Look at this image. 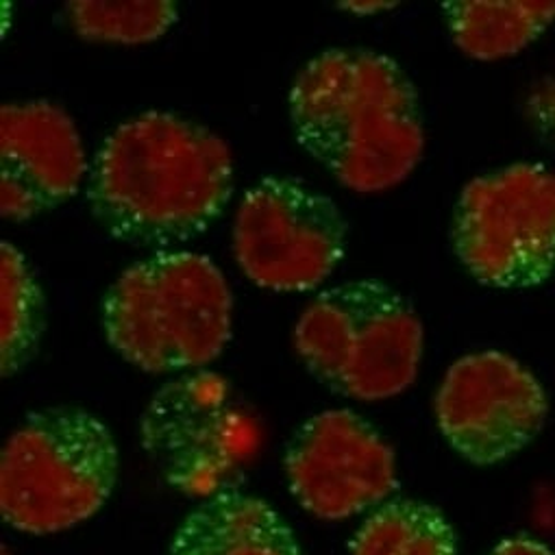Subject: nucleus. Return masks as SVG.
<instances>
[{"mask_svg": "<svg viewBox=\"0 0 555 555\" xmlns=\"http://www.w3.org/2000/svg\"><path fill=\"white\" fill-rule=\"evenodd\" d=\"M3 555H12V553H10V546H8V544L3 546Z\"/></svg>", "mask_w": 555, "mask_h": 555, "instance_id": "6ab92c4d", "label": "nucleus"}, {"mask_svg": "<svg viewBox=\"0 0 555 555\" xmlns=\"http://www.w3.org/2000/svg\"><path fill=\"white\" fill-rule=\"evenodd\" d=\"M455 47L479 62H496L525 51L555 23V3L451 0L442 5Z\"/></svg>", "mask_w": 555, "mask_h": 555, "instance_id": "ddd939ff", "label": "nucleus"}, {"mask_svg": "<svg viewBox=\"0 0 555 555\" xmlns=\"http://www.w3.org/2000/svg\"><path fill=\"white\" fill-rule=\"evenodd\" d=\"M88 170L73 118L47 101L0 112V211L29 220L70 201Z\"/></svg>", "mask_w": 555, "mask_h": 555, "instance_id": "9b49d317", "label": "nucleus"}, {"mask_svg": "<svg viewBox=\"0 0 555 555\" xmlns=\"http://www.w3.org/2000/svg\"><path fill=\"white\" fill-rule=\"evenodd\" d=\"M233 299L220 268L188 250H159L129 266L101 308L112 349L146 373L214 362L231 338Z\"/></svg>", "mask_w": 555, "mask_h": 555, "instance_id": "7ed1b4c3", "label": "nucleus"}, {"mask_svg": "<svg viewBox=\"0 0 555 555\" xmlns=\"http://www.w3.org/2000/svg\"><path fill=\"white\" fill-rule=\"evenodd\" d=\"M488 555H555L551 546L527 535H514L499 542Z\"/></svg>", "mask_w": 555, "mask_h": 555, "instance_id": "f3484780", "label": "nucleus"}, {"mask_svg": "<svg viewBox=\"0 0 555 555\" xmlns=\"http://www.w3.org/2000/svg\"><path fill=\"white\" fill-rule=\"evenodd\" d=\"M140 438L166 483L194 499L237 490L261 447L248 405L209 371L162 386L142 414Z\"/></svg>", "mask_w": 555, "mask_h": 555, "instance_id": "423d86ee", "label": "nucleus"}, {"mask_svg": "<svg viewBox=\"0 0 555 555\" xmlns=\"http://www.w3.org/2000/svg\"><path fill=\"white\" fill-rule=\"evenodd\" d=\"M0 280H3L0 369L3 377H12L38 356L47 332V297L27 257L10 242H3L0 248Z\"/></svg>", "mask_w": 555, "mask_h": 555, "instance_id": "2eb2a0df", "label": "nucleus"}, {"mask_svg": "<svg viewBox=\"0 0 555 555\" xmlns=\"http://www.w3.org/2000/svg\"><path fill=\"white\" fill-rule=\"evenodd\" d=\"M291 122L299 144L360 194L397 188L425 151L414 83L395 60L366 49L308 62L291 90Z\"/></svg>", "mask_w": 555, "mask_h": 555, "instance_id": "f03ea898", "label": "nucleus"}, {"mask_svg": "<svg viewBox=\"0 0 555 555\" xmlns=\"http://www.w3.org/2000/svg\"><path fill=\"white\" fill-rule=\"evenodd\" d=\"M233 194V159L214 131L149 112L120 125L90 168L99 224L133 246L166 248L205 233Z\"/></svg>", "mask_w": 555, "mask_h": 555, "instance_id": "f257e3e1", "label": "nucleus"}, {"mask_svg": "<svg viewBox=\"0 0 555 555\" xmlns=\"http://www.w3.org/2000/svg\"><path fill=\"white\" fill-rule=\"evenodd\" d=\"M120 455L109 427L79 408L27 416L0 457L3 520L31 535L92 518L118 483Z\"/></svg>", "mask_w": 555, "mask_h": 555, "instance_id": "20e7f679", "label": "nucleus"}, {"mask_svg": "<svg viewBox=\"0 0 555 555\" xmlns=\"http://www.w3.org/2000/svg\"><path fill=\"white\" fill-rule=\"evenodd\" d=\"M349 551L351 555H457V538L438 507L392 499L360 525Z\"/></svg>", "mask_w": 555, "mask_h": 555, "instance_id": "4468645a", "label": "nucleus"}, {"mask_svg": "<svg viewBox=\"0 0 555 555\" xmlns=\"http://www.w3.org/2000/svg\"><path fill=\"white\" fill-rule=\"evenodd\" d=\"M338 205L301 179L266 177L242 198L233 224L235 261L272 293L319 288L347 255Z\"/></svg>", "mask_w": 555, "mask_h": 555, "instance_id": "6e6552de", "label": "nucleus"}, {"mask_svg": "<svg viewBox=\"0 0 555 555\" xmlns=\"http://www.w3.org/2000/svg\"><path fill=\"white\" fill-rule=\"evenodd\" d=\"M168 555H301V548L280 512L237 488L203 499L179 525Z\"/></svg>", "mask_w": 555, "mask_h": 555, "instance_id": "f8f14e48", "label": "nucleus"}, {"mask_svg": "<svg viewBox=\"0 0 555 555\" xmlns=\"http://www.w3.org/2000/svg\"><path fill=\"white\" fill-rule=\"evenodd\" d=\"M423 338L414 308L375 280L321 293L295 327V349L306 369L356 401H384L405 392L421 369Z\"/></svg>", "mask_w": 555, "mask_h": 555, "instance_id": "39448f33", "label": "nucleus"}, {"mask_svg": "<svg viewBox=\"0 0 555 555\" xmlns=\"http://www.w3.org/2000/svg\"><path fill=\"white\" fill-rule=\"evenodd\" d=\"M68 21L77 36L109 44H149L159 40L177 23V5L168 0L146 3H105V0H75L66 5Z\"/></svg>", "mask_w": 555, "mask_h": 555, "instance_id": "dca6fc26", "label": "nucleus"}, {"mask_svg": "<svg viewBox=\"0 0 555 555\" xmlns=\"http://www.w3.org/2000/svg\"><path fill=\"white\" fill-rule=\"evenodd\" d=\"M444 440L475 466H492L522 451L548 414L540 382L499 351L460 358L436 392Z\"/></svg>", "mask_w": 555, "mask_h": 555, "instance_id": "1a4fd4ad", "label": "nucleus"}, {"mask_svg": "<svg viewBox=\"0 0 555 555\" xmlns=\"http://www.w3.org/2000/svg\"><path fill=\"white\" fill-rule=\"evenodd\" d=\"M340 8L356 12L360 16H369V14H379V12L392 10V8H397V3H340Z\"/></svg>", "mask_w": 555, "mask_h": 555, "instance_id": "a211bd4d", "label": "nucleus"}, {"mask_svg": "<svg viewBox=\"0 0 555 555\" xmlns=\"http://www.w3.org/2000/svg\"><path fill=\"white\" fill-rule=\"evenodd\" d=\"M284 468L299 505L323 520L379 507L399 488L392 447L351 410H327L306 421L288 442Z\"/></svg>", "mask_w": 555, "mask_h": 555, "instance_id": "9d476101", "label": "nucleus"}, {"mask_svg": "<svg viewBox=\"0 0 555 555\" xmlns=\"http://www.w3.org/2000/svg\"><path fill=\"white\" fill-rule=\"evenodd\" d=\"M451 240L483 286L535 288L555 274V172L514 164L473 179L453 211Z\"/></svg>", "mask_w": 555, "mask_h": 555, "instance_id": "0eeeda50", "label": "nucleus"}]
</instances>
